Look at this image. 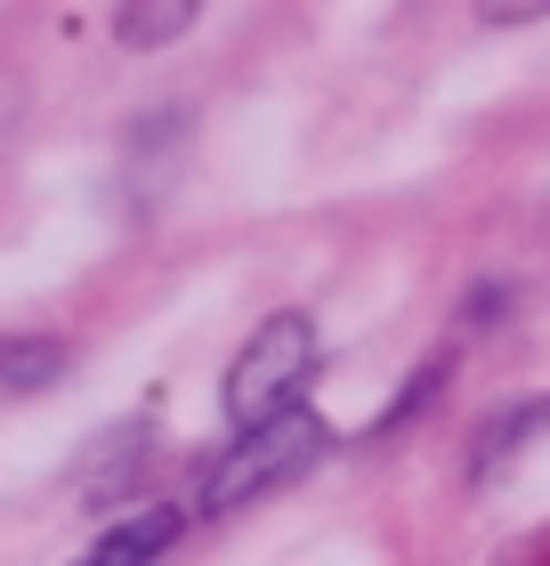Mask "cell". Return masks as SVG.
<instances>
[{
    "mask_svg": "<svg viewBox=\"0 0 550 566\" xmlns=\"http://www.w3.org/2000/svg\"><path fill=\"white\" fill-rule=\"evenodd\" d=\"M316 461H324V421L308 413V405H283V413L235 429V446L203 470L195 510H203V518H235V510L268 502L276 485H292L300 470H316Z\"/></svg>",
    "mask_w": 550,
    "mask_h": 566,
    "instance_id": "cell-1",
    "label": "cell"
},
{
    "mask_svg": "<svg viewBox=\"0 0 550 566\" xmlns=\"http://www.w3.org/2000/svg\"><path fill=\"white\" fill-rule=\"evenodd\" d=\"M316 365H324L316 316H308V307H276V316L235 348V365H227V421L251 429V421L283 413V405H300V389L316 380Z\"/></svg>",
    "mask_w": 550,
    "mask_h": 566,
    "instance_id": "cell-2",
    "label": "cell"
},
{
    "mask_svg": "<svg viewBox=\"0 0 550 566\" xmlns=\"http://www.w3.org/2000/svg\"><path fill=\"white\" fill-rule=\"evenodd\" d=\"M73 365L65 332H0V405H24L41 389H58Z\"/></svg>",
    "mask_w": 550,
    "mask_h": 566,
    "instance_id": "cell-3",
    "label": "cell"
},
{
    "mask_svg": "<svg viewBox=\"0 0 550 566\" xmlns=\"http://www.w3.org/2000/svg\"><path fill=\"white\" fill-rule=\"evenodd\" d=\"M178 534H187V510L154 502V510H138V518H122V526L97 534V551L82 566H154L163 551H178Z\"/></svg>",
    "mask_w": 550,
    "mask_h": 566,
    "instance_id": "cell-4",
    "label": "cell"
},
{
    "mask_svg": "<svg viewBox=\"0 0 550 566\" xmlns=\"http://www.w3.org/2000/svg\"><path fill=\"white\" fill-rule=\"evenodd\" d=\"M195 17H203V0H122V9H114V41L138 49V57H154V49L187 41Z\"/></svg>",
    "mask_w": 550,
    "mask_h": 566,
    "instance_id": "cell-5",
    "label": "cell"
},
{
    "mask_svg": "<svg viewBox=\"0 0 550 566\" xmlns=\"http://www.w3.org/2000/svg\"><path fill=\"white\" fill-rule=\"evenodd\" d=\"M550 429V397H535V405H510L502 421H486V437H478V478H494L502 461L527 446V437H542Z\"/></svg>",
    "mask_w": 550,
    "mask_h": 566,
    "instance_id": "cell-6",
    "label": "cell"
},
{
    "mask_svg": "<svg viewBox=\"0 0 550 566\" xmlns=\"http://www.w3.org/2000/svg\"><path fill=\"white\" fill-rule=\"evenodd\" d=\"M478 17L486 24H535V17H550V0H478Z\"/></svg>",
    "mask_w": 550,
    "mask_h": 566,
    "instance_id": "cell-7",
    "label": "cell"
},
{
    "mask_svg": "<svg viewBox=\"0 0 550 566\" xmlns=\"http://www.w3.org/2000/svg\"><path fill=\"white\" fill-rule=\"evenodd\" d=\"M17 114H24V73H9V65H0V138L17 130Z\"/></svg>",
    "mask_w": 550,
    "mask_h": 566,
    "instance_id": "cell-8",
    "label": "cell"
}]
</instances>
